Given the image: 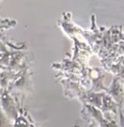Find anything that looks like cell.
I'll return each instance as SVG.
<instances>
[{"instance_id": "7a4b0ae2", "label": "cell", "mask_w": 124, "mask_h": 127, "mask_svg": "<svg viewBox=\"0 0 124 127\" xmlns=\"http://www.w3.org/2000/svg\"><path fill=\"white\" fill-rule=\"evenodd\" d=\"M0 127H11L9 120L1 109H0Z\"/></svg>"}, {"instance_id": "6da1fadb", "label": "cell", "mask_w": 124, "mask_h": 127, "mask_svg": "<svg viewBox=\"0 0 124 127\" xmlns=\"http://www.w3.org/2000/svg\"><path fill=\"white\" fill-rule=\"evenodd\" d=\"M18 90V91H26L32 89V82L30 79V74L27 71V69L25 68L20 74H17L15 78V81L10 84L9 90Z\"/></svg>"}]
</instances>
